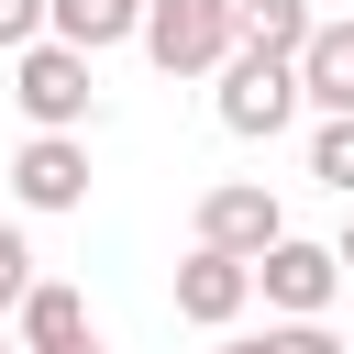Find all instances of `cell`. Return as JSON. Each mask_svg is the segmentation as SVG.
Wrapping results in <instances>:
<instances>
[{"instance_id": "cell-4", "label": "cell", "mask_w": 354, "mask_h": 354, "mask_svg": "<svg viewBox=\"0 0 354 354\" xmlns=\"http://www.w3.org/2000/svg\"><path fill=\"white\" fill-rule=\"evenodd\" d=\"M243 266H254V299H266L277 321H310V310H332V288H343V266H332V243H299V232H277V243H254Z\"/></svg>"}, {"instance_id": "cell-3", "label": "cell", "mask_w": 354, "mask_h": 354, "mask_svg": "<svg viewBox=\"0 0 354 354\" xmlns=\"http://www.w3.org/2000/svg\"><path fill=\"white\" fill-rule=\"evenodd\" d=\"M133 44H144L166 77H210V66L232 55V0H144Z\"/></svg>"}, {"instance_id": "cell-13", "label": "cell", "mask_w": 354, "mask_h": 354, "mask_svg": "<svg viewBox=\"0 0 354 354\" xmlns=\"http://www.w3.org/2000/svg\"><path fill=\"white\" fill-rule=\"evenodd\" d=\"M221 354H343V343H332L321 310H310V321H266V332H243V343H221Z\"/></svg>"}, {"instance_id": "cell-7", "label": "cell", "mask_w": 354, "mask_h": 354, "mask_svg": "<svg viewBox=\"0 0 354 354\" xmlns=\"http://www.w3.org/2000/svg\"><path fill=\"white\" fill-rule=\"evenodd\" d=\"M243 299H254V266L221 254V243H188V266H177V321L221 332V321H243Z\"/></svg>"}, {"instance_id": "cell-5", "label": "cell", "mask_w": 354, "mask_h": 354, "mask_svg": "<svg viewBox=\"0 0 354 354\" xmlns=\"http://www.w3.org/2000/svg\"><path fill=\"white\" fill-rule=\"evenodd\" d=\"M11 199H22V210H77V199H88V144H77V133H33V144L11 155Z\"/></svg>"}, {"instance_id": "cell-8", "label": "cell", "mask_w": 354, "mask_h": 354, "mask_svg": "<svg viewBox=\"0 0 354 354\" xmlns=\"http://www.w3.org/2000/svg\"><path fill=\"white\" fill-rule=\"evenodd\" d=\"M288 77H299V100L354 111V22H310V33H299V55H288Z\"/></svg>"}, {"instance_id": "cell-18", "label": "cell", "mask_w": 354, "mask_h": 354, "mask_svg": "<svg viewBox=\"0 0 354 354\" xmlns=\"http://www.w3.org/2000/svg\"><path fill=\"white\" fill-rule=\"evenodd\" d=\"M0 354H22V343H11V332H0Z\"/></svg>"}, {"instance_id": "cell-6", "label": "cell", "mask_w": 354, "mask_h": 354, "mask_svg": "<svg viewBox=\"0 0 354 354\" xmlns=\"http://www.w3.org/2000/svg\"><path fill=\"white\" fill-rule=\"evenodd\" d=\"M277 232H288L277 188H254V177H221V188H199V243H221V254H254V243H277Z\"/></svg>"}, {"instance_id": "cell-16", "label": "cell", "mask_w": 354, "mask_h": 354, "mask_svg": "<svg viewBox=\"0 0 354 354\" xmlns=\"http://www.w3.org/2000/svg\"><path fill=\"white\" fill-rule=\"evenodd\" d=\"M332 266H343V277H354V221H343V232H332Z\"/></svg>"}, {"instance_id": "cell-9", "label": "cell", "mask_w": 354, "mask_h": 354, "mask_svg": "<svg viewBox=\"0 0 354 354\" xmlns=\"http://www.w3.org/2000/svg\"><path fill=\"white\" fill-rule=\"evenodd\" d=\"M133 22H144V0H44V33H55V44H77V55L133 44Z\"/></svg>"}, {"instance_id": "cell-2", "label": "cell", "mask_w": 354, "mask_h": 354, "mask_svg": "<svg viewBox=\"0 0 354 354\" xmlns=\"http://www.w3.org/2000/svg\"><path fill=\"white\" fill-rule=\"evenodd\" d=\"M210 77H221V133H243V144H277V133L299 122V77H288V55H254V44H232Z\"/></svg>"}, {"instance_id": "cell-11", "label": "cell", "mask_w": 354, "mask_h": 354, "mask_svg": "<svg viewBox=\"0 0 354 354\" xmlns=\"http://www.w3.org/2000/svg\"><path fill=\"white\" fill-rule=\"evenodd\" d=\"M310 22H321L310 0H232V44H254V55H299Z\"/></svg>"}, {"instance_id": "cell-17", "label": "cell", "mask_w": 354, "mask_h": 354, "mask_svg": "<svg viewBox=\"0 0 354 354\" xmlns=\"http://www.w3.org/2000/svg\"><path fill=\"white\" fill-rule=\"evenodd\" d=\"M44 354H100V332H77V343H44Z\"/></svg>"}, {"instance_id": "cell-14", "label": "cell", "mask_w": 354, "mask_h": 354, "mask_svg": "<svg viewBox=\"0 0 354 354\" xmlns=\"http://www.w3.org/2000/svg\"><path fill=\"white\" fill-rule=\"evenodd\" d=\"M22 288H33V243H22V232H11V221H0V310H11V299H22Z\"/></svg>"}, {"instance_id": "cell-12", "label": "cell", "mask_w": 354, "mask_h": 354, "mask_svg": "<svg viewBox=\"0 0 354 354\" xmlns=\"http://www.w3.org/2000/svg\"><path fill=\"white\" fill-rule=\"evenodd\" d=\"M310 177L354 199V111H321V133H310Z\"/></svg>"}, {"instance_id": "cell-1", "label": "cell", "mask_w": 354, "mask_h": 354, "mask_svg": "<svg viewBox=\"0 0 354 354\" xmlns=\"http://www.w3.org/2000/svg\"><path fill=\"white\" fill-rule=\"evenodd\" d=\"M11 100H22V122H33V133H77V122H88V55H77V44H55V33L11 44Z\"/></svg>"}, {"instance_id": "cell-15", "label": "cell", "mask_w": 354, "mask_h": 354, "mask_svg": "<svg viewBox=\"0 0 354 354\" xmlns=\"http://www.w3.org/2000/svg\"><path fill=\"white\" fill-rule=\"evenodd\" d=\"M33 33H44V0H0V55L33 44Z\"/></svg>"}, {"instance_id": "cell-10", "label": "cell", "mask_w": 354, "mask_h": 354, "mask_svg": "<svg viewBox=\"0 0 354 354\" xmlns=\"http://www.w3.org/2000/svg\"><path fill=\"white\" fill-rule=\"evenodd\" d=\"M11 321H22V354H44V343H77V332H88V299H77L66 277H33V288L11 299Z\"/></svg>"}]
</instances>
